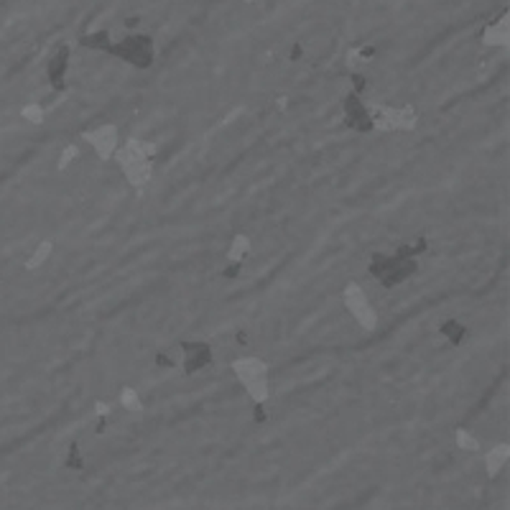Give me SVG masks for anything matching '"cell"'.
Instances as JSON below:
<instances>
[{
  "mask_svg": "<svg viewBox=\"0 0 510 510\" xmlns=\"http://www.w3.org/2000/svg\"><path fill=\"white\" fill-rule=\"evenodd\" d=\"M153 156H156V143L146 138H130L123 148L113 153L115 163L120 166L128 184L135 189H143L153 176Z\"/></svg>",
  "mask_w": 510,
  "mask_h": 510,
  "instance_id": "obj_1",
  "label": "cell"
},
{
  "mask_svg": "<svg viewBox=\"0 0 510 510\" xmlns=\"http://www.w3.org/2000/svg\"><path fill=\"white\" fill-rule=\"evenodd\" d=\"M268 362L260 358H237L233 362V373L237 375L240 385L248 391L255 406H263L270 395V380H268Z\"/></svg>",
  "mask_w": 510,
  "mask_h": 510,
  "instance_id": "obj_2",
  "label": "cell"
},
{
  "mask_svg": "<svg viewBox=\"0 0 510 510\" xmlns=\"http://www.w3.org/2000/svg\"><path fill=\"white\" fill-rule=\"evenodd\" d=\"M110 54L133 64L135 69H148L153 64V38L148 34H130V36H126L117 44L113 41Z\"/></svg>",
  "mask_w": 510,
  "mask_h": 510,
  "instance_id": "obj_3",
  "label": "cell"
},
{
  "mask_svg": "<svg viewBox=\"0 0 510 510\" xmlns=\"http://www.w3.org/2000/svg\"><path fill=\"white\" fill-rule=\"evenodd\" d=\"M342 301H345L347 312L358 319V324L362 327V329H367V332L375 329L378 327L375 306H373V301L367 299V294L362 291V286H360L358 281H349L347 286H345V291H342Z\"/></svg>",
  "mask_w": 510,
  "mask_h": 510,
  "instance_id": "obj_4",
  "label": "cell"
},
{
  "mask_svg": "<svg viewBox=\"0 0 510 510\" xmlns=\"http://www.w3.org/2000/svg\"><path fill=\"white\" fill-rule=\"evenodd\" d=\"M179 347H181V362H184V373H187V375H197L205 367L212 365L215 352H212V345H209V342L181 340Z\"/></svg>",
  "mask_w": 510,
  "mask_h": 510,
  "instance_id": "obj_5",
  "label": "cell"
},
{
  "mask_svg": "<svg viewBox=\"0 0 510 510\" xmlns=\"http://www.w3.org/2000/svg\"><path fill=\"white\" fill-rule=\"evenodd\" d=\"M342 113H345V123L347 128L358 130V133H370L373 130V117H370V108L360 100L358 92H349L345 102H342Z\"/></svg>",
  "mask_w": 510,
  "mask_h": 510,
  "instance_id": "obj_6",
  "label": "cell"
},
{
  "mask_svg": "<svg viewBox=\"0 0 510 510\" xmlns=\"http://www.w3.org/2000/svg\"><path fill=\"white\" fill-rule=\"evenodd\" d=\"M87 143L92 146V151L97 153L102 161L113 159V153L117 151V128L115 126H102L95 128L90 133H84Z\"/></svg>",
  "mask_w": 510,
  "mask_h": 510,
  "instance_id": "obj_7",
  "label": "cell"
},
{
  "mask_svg": "<svg viewBox=\"0 0 510 510\" xmlns=\"http://www.w3.org/2000/svg\"><path fill=\"white\" fill-rule=\"evenodd\" d=\"M69 56H72V51H69V46L64 44L56 49V54H51V59H49V82H51V87H56V90H62L64 87V77H67V72H69Z\"/></svg>",
  "mask_w": 510,
  "mask_h": 510,
  "instance_id": "obj_8",
  "label": "cell"
},
{
  "mask_svg": "<svg viewBox=\"0 0 510 510\" xmlns=\"http://www.w3.org/2000/svg\"><path fill=\"white\" fill-rule=\"evenodd\" d=\"M251 253H253L251 237H248V235H235L233 242H230V248H227V253H224V260H227V266H237V268H242V263L248 260Z\"/></svg>",
  "mask_w": 510,
  "mask_h": 510,
  "instance_id": "obj_9",
  "label": "cell"
},
{
  "mask_svg": "<svg viewBox=\"0 0 510 510\" xmlns=\"http://www.w3.org/2000/svg\"><path fill=\"white\" fill-rule=\"evenodd\" d=\"M508 454H510L508 444H498V447H492L485 454V472H487V477H495V474L500 472L502 467H505V462H508Z\"/></svg>",
  "mask_w": 510,
  "mask_h": 510,
  "instance_id": "obj_10",
  "label": "cell"
},
{
  "mask_svg": "<svg viewBox=\"0 0 510 510\" xmlns=\"http://www.w3.org/2000/svg\"><path fill=\"white\" fill-rule=\"evenodd\" d=\"M51 253H54V240H41L36 245V251L28 255L26 270H38L46 263V260L51 258Z\"/></svg>",
  "mask_w": 510,
  "mask_h": 510,
  "instance_id": "obj_11",
  "label": "cell"
},
{
  "mask_svg": "<svg viewBox=\"0 0 510 510\" xmlns=\"http://www.w3.org/2000/svg\"><path fill=\"white\" fill-rule=\"evenodd\" d=\"M80 44L84 49H92V51H108L110 54V46H113V38H110V31H95V34H84L80 38Z\"/></svg>",
  "mask_w": 510,
  "mask_h": 510,
  "instance_id": "obj_12",
  "label": "cell"
},
{
  "mask_svg": "<svg viewBox=\"0 0 510 510\" xmlns=\"http://www.w3.org/2000/svg\"><path fill=\"white\" fill-rule=\"evenodd\" d=\"M120 406L130 413H143L146 411L143 401H141V393H138L135 388H130V385H126V388L120 391Z\"/></svg>",
  "mask_w": 510,
  "mask_h": 510,
  "instance_id": "obj_13",
  "label": "cell"
},
{
  "mask_svg": "<svg viewBox=\"0 0 510 510\" xmlns=\"http://www.w3.org/2000/svg\"><path fill=\"white\" fill-rule=\"evenodd\" d=\"M456 447L465 449V452H480V439L472 437L467 429H456Z\"/></svg>",
  "mask_w": 510,
  "mask_h": 510,
  "instance_id": "obj_14",
  "label": "cell"
},
{
  "mask_svg": "<svg viewBox=\"0 0 510 510\" xmlns=\"http://www.w3.org/2000/svg\"><path fill=\"white\" fill-rule=\"evenodd\" d=\"M21 115H23V120H28L31 126H44V120H46V113L41 105H26V108L21 110Z\"/></svg>",
  "mask_w": 510,
  "mask_h": 510,
  "instance_id": "obj_15",
  "label": "cell"
},
{
  "mask_svg": "<svg viewBox=\"0 0 510 510\" xmlns=\"http://www.w3.org/2000/svg\"><path fill=\"white\" fill-rule=\"evenodd\" d=\"M441 334H444V337H449L454 345H459V342H462V334H465V327L456 322V319H449V322L441 327Z\"/></svg>",
  "mask_w": 510,
  "mask_h": 510,
  "instance_id": "obj_16",
  "label": "cell"
},
{
  "mask_svg": "<svg viewBox=\"0 0 510 510\" xmlns=\"http://www.w3.org/2000/svg\"><path fill=\"white\" fill-rule=\"evenodd\" d=\"M67 467H72V470H84V456L80 454V444H77V441H72V447L67 452Z\"/></svg>",
  "mask_w": 510,
  "mask_h": 510,
  "instance_id": "obj_17",
  "label": "cell"
},
{
  "mask_svg": "<svg viewBox=\"0 0 510 510\" xmlns=\"http://www.w3.org/2000/svg\"><path fill=\"white\" fill-rule=\"evenodd\" d=\"M77 153H80V151H77V146H67V148L62 151V159H59V163H56V169H59V171L67 169V166H69V163L77 159Z\"/></svg>",
  "mask_w": 510,
  "mask_h": 510,
  "instance_id": "obj_18",
  "label": "cell"
}]
</instances>
